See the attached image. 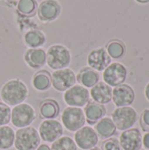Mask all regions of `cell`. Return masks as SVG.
Here are the masks:
<instances>
[{
    "mask_svg": "<svg viewBox=\"0 0 149 150\" xmlns=\"http://www.w3.org/2000/svg\"><path fill=\"white\" fill-rule=\"evenodd\" d=\"M117 128L119 131H126L133 128L139 120V115L136 110L132 106L117 107L112 112L111 118Z\"/></svg>",
    "mask_w": 149,
    "mask_h": 150,
    "instance_id": "277c9868",
    "label": "cell"
},
{
    "mask_svg": "<svg viewBox=\"0 0 149 150\" xmlns=\"http://www.w3.org/2000/svg\"><path fill=\"white\" fill-rule=\"evenodd\" d=\"M141 127L144 132H149V108L145 109L142 112L141 120H140Z\"/></svg>",
    "mask_w": 149,
    "mask_h": 150,
    "instance_id": "f546056e",
    "label": "cell"
},
{
    "mask_svg": "<svg viewBox=\"0 0 149 150\" xmlns=\"http://www.w3.org/2000/svg\"><path fill=\"white\" fill-rule=\"evenodd\" d=\"M39 112H40V116L41 119L54 120L60 114L59 103L53 98L45 99L40 104Z\"/></svg>",
    "mask_w": 149,
    "mask_h": 150,
    "instance_id": "d6986e66",
    "label": "cell"
},
{
    "mask_svg": "<svg viewBox=\"0 0 149 150\" xmlns=\"http://www.w3.org/2000/svg\"><path fill=\"white\" fill-rule=\"evenodd\" d=\"M28 95L29 91L26 84L18 78H13L6 81L0 90V98L2 102L10 107L25 103Z\"/></svg>",
    "mask_w": 149,
    "mask_h": 150,
    "instance_id": "6da1fadb",
    "label": "cell"
},
{
    "mask_svg": "<svg viewBox=\"0 0 149 150\" xmlns=\"http://www.w3.org/2000/svg\"><path fill=\"white\" fill-rule=\"evenodd\" d=\"M127 74L126 67L120 62H115L110 63V65L103 71L102 76L104 83L112 88H114L125 83L127 78Z\"/></svg>",
    "mask_w": 149,
    "mask_h": 150,
    "instance_id": "ba28073f",
    "label": "cell"
},
{
    "mask_svg": "<svg viewBox=\"0 0 149 150\" xmlns=\"http://www.w3.org/2000/svg\"><path fill=\"white\" fill-rule=\"evenodd\" d=\"M61 13V5L57 0H43L38 6V18L45 23L54 21L60 17Z\"/></svg>",
    "mask_w": 149,
    "mask_h": 150,
    "instance_id": "7c38bea8",
    "label": "cell"
},
{
    "mask_svg": "<svg viewBox=\"0 0 149 150\" xmlns=\"http://www.w3.org/2000/svg\"><path fill=\"white\" fill-rule=\"evenodd\" d=\"M34 108L26 103H22L13 106L11 113V122L17 128H23L32 125L36 119Z\"/></svg>",
    "mask_w": 149,
    "mask_h": 150,
    "instance_id": "5b68a950",
    "label": "cell"
},
{
    "mask_svg": "<svg viewBox=\"0 0 149 150\" xmlns=\"http://www.w3.org/2000/svg\"><path fill=\"white\" fill-rule=\"evenodd\" d=\"M76 83V75L75 72L68 69H62L54 70L51 74V84L52 87L59 91L64 92Z\"/></svg>",
    "mask_w": 149,
    "mask_h": 150,
    "instance_id": "9c48e42d",
    "label": "cell"
},
{
    "mask_svg": "<svg viewBox=\"0 0 149 150\" xmlns=\"http://www.w3.org/2000/svg\"><path fill=\"white\" fill-rule=\"evenodd\" d=\"M40 139L47 143H53L63 135V126L57 120H44L38 129Z\"/></svg>",
    "mask_w": 149,
    "mask_h": 150,
    "instance_id": "30bf717a",
    "label": "cell"
},
{
    "mask_svg": "<svg viewBox=\"0 0 149 150\" xmlns=\"http://www.w3.org/2000/svg\"><path fill=\"white\" fill-rule=\"evenodd\" d=\"M83 112L86 122H88L90 125H95L98 120L106 115V108L104 105L91 101L84 106Z\"/></svg>",
    "mask_w": 149,
    "mask_h": 150,
    "instance_id": "ac0fdd59",
    "label": "cell"
},
{
    "mask_svg": "<svg viewBox=\"0 0 149 150\" xmlns=\"http://www.w3.org/2000/svg\"><path fill=\"white\" fill-rule=\"evenodd\" d=\"M90 96L93 102L100 105H107L112 102V88L104 82H98L90 91Z\"/></svg>",
    "mask_w": 149,
    "mask_h": 150,
    "instance_id": "e0dca14e",
    "label": "cell"
},
{
    "mask_svg": "<svg viewBox=\"0 0 149 150\" xmlns=\"http://www.w3.org/2000/svg\"><path fill=\"white\" fill-rule=\"evenodd\" d=\"M24 61L32 69H40L47 64V52L42 47L28 48L24 54Z\"/></svg>",
    "mask_w": 149,
    "mask_h": 150,
    "instance_id": "2e32d148",
    "label": "cell"
},
{
    "mask_svg": "<svg viewBox=\"0 0 149 150\" xmlns=\"http://www.w3.org/2000/svg\"><path fill=\"white\" fill-rule=\"evenodd\" d=\"M51 150H77L75 141L69 136H61L51 145Z\"/></svg>",
    "mask_w": 149,
    "mask_h": 150,
    "instance_id": "4316f807",
    "label": "cell"
},
{
    "mask_svg": "<svg viewBox=\"0 0 149 150\" xmlns=\"http://www.w3.org/2000/svg\"><path fill=\"white\" fill-rule=\"evenodd\" d=\"M102 150H122V149L118 139L109 138L104 142L102 145Z\"/></svg>",
    "mask_w": 149,
    "mask_h": 150,
    "instance_id": "f1b7e54d",
    "label": "cell"
},
{
    "mask_svg": "<svg viewBox=\"0 0 149 150\" xmlns=\"http://www.w3.org/2000/svg\"><path fill=\"white\" fill-rule=\"evenodd\" d=\"M32 86L39 92L48 91L51 84V75L47 70H39L32 77Z\"/></svg>",
    "mask_w": 149,
    "mask_h": 150,
    "instance_id": "7402d4cb",
    "label": "cell"
},
{
    "mask_svg": "<svg viewBox=\"0 0 149 150\" xmlns=\"http://www.w3.org/2000/svg\"><path fill=\"white\" fill-rule=\"evenodd\" d=\"M36 150H51L50 149V147L47 144H40Z\"/></svg>",
    "mask_w": 149,
    "mask_h": 150,
    "instance_id": "836d02e7",
    "label": "cell"
},
{
    "mask_svg": "<svg viewBox=\"0 0 149 150\" xmlns=\"http://www.w3.org/2000/svg\"><path fill=\"white\" fill-rule=\"evenodd\" d=\"M0 4L8 7H12L17 4V0H0Z\"/></svg>",
    "mask_w": 149,
    "mask_h": 150,
    "instance_id": "1f68e13d",
    "label": "cell"
},
{
    "mask_svg": "<svg viewBox=\"0 0 149 150\" xmlns=\"http://www.w3.org/2000/svg\"><path fill=\"white\" fill-rule=\"evenodd\" d=\"M144 94H145V98H147V100L149 102V82L147 83L145 90H144Z\"/></svg>",
    "mask_w": 149,
    "mask_h": 150,
    "instance_id": "d6a6232c",
    "label": "cell"
},
{
    "mask_svg": "<svg viewBox=\"0 0 149 150\" xmlns=\"http://www.w3.org/2000/svg\"><path fill=\"white\" fill-rule=\"evenodd\" d=\"M47 52V65L53 70L66 69L72 61L69 49L61 44L50 46Z\"/></svg>",
    "mask_w": 149,
    "mask_h": 150,
    "instance_id": "7a4b0ae2",
    "label": "cell"
},
{
    "mask_svg": "<svg viewBox=\"0 0 149 150\" xmlns=\"http://www.w3.org/2000/svg\"><path fill=\"white\" fill-rule=\"evenodd\" d=\"M89 150H102L100 148H98V147H94V148H92V149H90Z\"/></svg>",
    "mask_w": 149,
    "mask_h": 150,
    "instance_id": "d590c367",
    "label": "cell"
},
{
    "mask_svg": "<svg viewBox=\"0 0 149 150\" xmlns=\"http://www.w3.org/2000/svg\"><path fill=\"white\" fill-rule=\"evenodd\" d=\"M86 62L89 68L97 72H102L112 63V58L105 47H97L88 54Z\"/></svg>",
    "mask_w": 149,
    "mask_h": 150,
    "instance_id": "4fadbf2b",
    "label": "cell"
},
{
    "mask_svg": "<svg viewBox=\"0 0 149 150\" xmlns=\"http://www.w3.org/2000/svg\"><path fill=\"white\" fill-rule=\"evenodd\" d=\"M134 1L139 4H146L149 3V0H134Z\"/></svg>",
    "mask_w": 149,
    "mask_h": 150,
    "instance_id": "e575fe53",
    "label": "cell"
},
{
    "mask_svg": "<svg viewBox=\"0 0 149 150\" xmlns=\"http://www.w3.org/2000/svg\"><path fill=\"white\" fill-rule=\"evenodd\" d=\"M15 131L12 127L6 126L0 127V150H8L14 145Z\"/></svg>",
    "mask_w": 149,
    "mask_h": 150,
    "instance_id": "d4e9b609",
    "label": "cell"
},
{
    "mask_svg": "<svg viewBox=\"0 0 149 150\" xmlns=\"http://www.w3.org/2000/svg\"><path fill=\"white\" fill-rule=\"evenodd\" d=\"M105 49L112 59H121L126 54V46L119 40L110 41Z\"/></svg>",
    "mask_w": 149,
    "mask_h": 150,
    "instance_id": "484cf974",
    "label": "cell"
},
{
    "mask_svg": "<svg viewBox=\"0 0 149 150\" xmlns=\"http://www.w3.org/2000/svg\"><path fill=\"white\" fill-rule=\"evenodd\" d=\"M90 91L81 84H75L63 94V101L68 106L84 107L90 102Z\"/></svg>",
    "mask_w": 149,
    "mask_h": 150,
    "instance_id": "52a82bcc",
    "label": "cell"
},
{
    "mask_svg": "<svg viewBox=\"0 0 149 150\" xmlns=\"http://www.w3.org/2000/svg\"><path fill=\"white\" fill-rule=\"evenodd\" d=\"M74 141L77 146L82 150H89L97 147L99 137L95 129L90 126H84L76 132H75Z\"/></svg>",
    "mask_w": 149,
    "mask_h": 150,
    "instance_id": "8fae6325",
    "label": "cell"
},
{
    "mask_svg": "<svg viewBox=\"0 0 149 150\" xmlns=\"http://www.w3.org/2000/svg\"><path fill=\"white\" fill-rule=\"evenodd\" d=\"M134 100L135 91L131 85L123 83L112 89V101L117 107L131 106Z\"/></svg>",
    "mask_w": 149,
    "mask_h": 150,
    "instance_id": "5bb4252c",
    "label": "cell"
},
{
    "mask_svg": "<svg viewBox=\"0 0 149 150\" xmlns=\"http://www.w3.org/2000/svg\"><path fill=\"white\" fill-rule=\"evenodd\" d=\"M40 137L38 130L33 127L18 128L15 132L14 147L16 150H36L40 145Z\"/></svg>",
    "mask_w": 149,
    "mask_h": 150,
    "instance_id": "3957f363",
    "label": "cell"
},
{
    "mask_svg": "<svg viewBox=\"0 0 149 150\" xmlns=\"http://www.w3.org/2000/svg\"><path fill=\"white\" fill-rule=\"evenodd\" d=\"M62 126L68 132H76L85 126L86 119L83 110L79 107L67 106L61 112Z\"/></svg>",
    "mask_w": 149,
    "mask_h": 150,
    "instance_id": "8992f818",
    "label": "cell"
},
{
    "mask_svg": "<svg viewBox=\"0 0 149 150\" xmlns=\"http://www.w3.org/2000/svg\"><path fill=\"white\" fill-rule=\"evenodd\" d=\"M142 147L145 149L149 150V132H146L144 135H142Z\"/></svg>",
    "mask_w": 149,
    "mask_h": 150,
    "instance_id": "4dcf8cb0",
    "label": "cell"
},
{
    "mask_svg": "<svg viewBox=\"0 0 149 150\" xmlns=\"http://www.w3.org/2000/svg\"><path fill=\"white\" fill-rule=\"evenodd\" d=\"M122 150H141L142 149V134L138 128L123 131L119 139Z\"/></svg>",
    "mask_w": 149,
    "mask_h": 150,
    "instance_id": "9a60e30c",
    "label": "cell"
},
{
    "mask_svg": "<svg viewBox=\"0 0 149 150\" xmlns=\"http://www.w3.org/2000/svg\"><path fill=\"white\" fill-rule=\"evenodd\" d=\"M38 3L36 0H18L16 7L17 11L26 18H32L37 14Z\"/></svg>",
    "mask_w": 149,
    "mask_h": 150,
    "instance_id": "cb8c5ba5",
    "label": "cell"
},
{
    "mask_svg": "<svg viewBox=\"0 0 149 150\" xmlns=\"http://www.w3.org/2000/svg\"><path fill=\"white\" fill-rule=\"evenodd\" d=\"M11 108L0 101V127L6 126L11 122Z\"/></svg>",
    "mask_w": 149,
    "mask_h": 150,
    "instance_id": "83f0119b",
    "label": "cell"
},
{
    "mask_svg": "<svg viewBox=\"0 0 149 150\" xmlns=\"http://www.w3.org/2000/svg\"><path fill=\"white\" fill-rule=\"evenodd\" d=\"M95 131L97 134L98 137L104 140L112 138L117 133V128L109 117H104L95 124Z\"/></svg>",
    "mask_w": 149,
    "mask_h": 150,
    "instance_id": "ffe728a7",
    "label": "cell"
},
{
    "mask_svg": "<svg viewBox=\"0 0 149 150\" xmlns=\"http://www.w3.org/2000/svg\"><path fill=\"white\" fill-rule=\"evenodd\" d=\"M47 38L45 33L38 29L27 31L24 35V42L28 48H38L45 45Z\"/></svg>",
    "mask_w": 149,
    "mask_h": 150,
    "instance_id": "603a6c76",
    "label": "cell"
},
{
    "mask_svg": "<svg viewBox=\"0 0 149 150\" xmlns=\"http://www.w3.org/2000/svg\"><path fill=\"white\" fill-rule=\"evenodd\" d=\"M100 80V76L98 72L93 70L92 69L86 67L83 68L76 75V82L83 87L89 89L96 85Z\"/></svg>",
    "mask_w": 149,
    "mask_h": 150,
    "instance_id": "44dd1931",
    "label": "cell"
}]
</instances>
